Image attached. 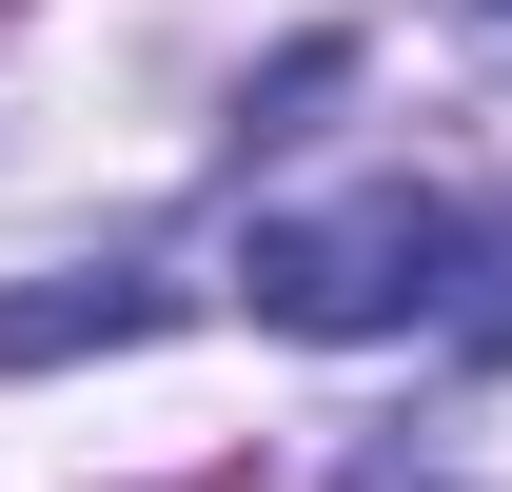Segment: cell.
<instances>
[{
    "instance_id": "obj_1",
    "label": "cell",
    "mask_w": 512,
    "mask_h": 492,
    "mask_svg": "<svg viewBox=\"0 0 512 492\" xmlns=\"http://www.w3.org/2000/svg\"><path fill=\"white\" fill-rule=\"evenodd\" d=\"M453 276H473V217L453 197H335V217H256L237 237V296L276 315V335H414V315H453Z\"/></svg>"
},
{
    "instance_id": "obj_2",
    "label": "cell",
    "mask_w": 512,
    "mask_h": 492,
    "mask_svg": "<svg viewBox=\"0 0 512 492\" xmlns=\"http://www.w3.org/2000/svg\"><path fill=\"white\" fill-rule=\"evenodd\" d=\"M79 335H158V296H138V276H99V296H0V355H20V374L79 355Z\"/></svg>"
}]
</instances>
